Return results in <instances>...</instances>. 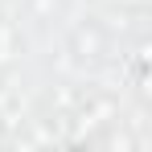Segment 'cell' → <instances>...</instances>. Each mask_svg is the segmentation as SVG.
Instances as JSON below:
<instances>
[{"instance_id":"1","label":"cell","mask_w":152,"mask_h":152,"mask_svg":"<svg viewBox=\"0 0 152 152\" xmlns=\"http://www.w3.org/2000/svg\"><path fill=\"white\" fill-rule=\"evenodd\" d=\"M74 53H78V62H103V53H107V33H103L95 21L78 25L74 29Z\"/></svg>"}]
</instances>
